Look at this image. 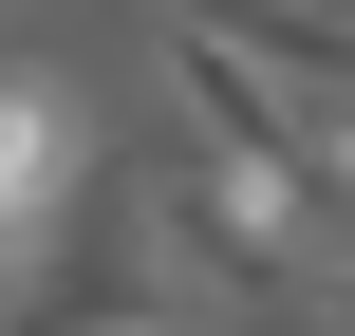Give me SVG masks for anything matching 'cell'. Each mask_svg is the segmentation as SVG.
Wrapping results in <instances>:
<instances>
[{
	"label": "cell",
	"instance_id": "obj_1",
	"mask_svg": "<svg viewBox=\"0 0 355 336\" xmlns=\"http://www.w3.org/2000/svg\"><path fill=\"white\" fill-rule=\"evenodd\" d=\"M56 187H75V112H56V75H0V262Z\"/></svg>",
	"mask_w": 355,
	"mask_h": 336
},
{
	"label": "cell",
	"instance_id": "obj_2",
	"mask_svg": "<svg viewBox=\"0 0 355 336\" xmlns=\"http://www.w3.org/2000/svg\"><path fill=\"white\" fill-rule=\"evenodd\" d=\"M318 187H337V206H355V94H337V112H318Z\"/></svg>",
	"mask_w": 355,
	"mask_h": 336
},
{
	"label": "cell",
	"instance_id": "obj_3",
	"mask_svg": "<svg viewBox=\"0 0 355 336\" xmlns=\"http://www.w3.org/2000/svg\"><path fill=\"white\" fill-rule=\"evenodd\" d=\"M131 336H206V318H131Z\"/></svg>",
	"mask_w": 355,
	"mask_h": 336
},
{
	"label": "cell",
	"instance_id": "obj_4",
	"mask_svg": "<svg viewBox=\"0 0 355 336\" xmlns=\"http://www.w3.org/2000/svg\"><path fill=\"white\" fill-rule=\"evenodd\" d=\"M337 336H355V299H337Z\"/></svg>",
	"mask_w": 355,
	"mask_h": 336
}]
</instances>
